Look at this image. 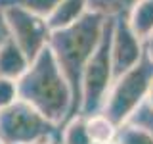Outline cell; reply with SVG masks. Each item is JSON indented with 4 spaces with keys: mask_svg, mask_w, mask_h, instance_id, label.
I'll return each mask as SVG.
<instances>
[{
    "mask_svg": "<svg viewBox=\"0 0 153 144\" xmlns=\"http://www.w3.org/2000/svg\"><path fill=\"white\" fill-rule=\"evenodd\" d=\"M16 100H19V96H17V81L0 77V110L12 106Z\"/></svg>",
    "mask_w": 153,
    "mask_h": 144,
    "instance_id": "obj_17",
    "label": "cell"
},
{
    "mask_svg": "<svg viewBox=\"0 0 153 144\" xmlns=\"http://www.w3.org/2000/svg\"><path fill=\"white\" fill-rule=\"evenodd\" d=\"M151 83H153V60L146 52L132 69H128L126 73L119 75L113 81L102 113L111 119L117 127L124 125L132 117V113L146 102Z\"/></svg>",
    "mask_w": 153,
    "mask_h": 144,
    "instance_id": "obj_3",
    "label": "cell"
},
{
    "mask_svg": "<svg viewBox=\"0 0 153 144\" xmlns=\"http://www.w3.org/2000/svg\"><path fill=\"white\" fill-rule=\"evenodd\" d=\"M59 144H92L88 133H86V117L84 115H75V117L67 119L61 125Z\"/></svg>",
    "mask_w": 153,
    "mask_h": 144,
    "instance_id": "obj_12",
    "label": "cell"
},
{
    "mask_svg": "<svg viewBox=\"0 0 153 144\" xmlns=\"http://www.w3.org/2000/svg\"><path fill=\"white\" fill-rule=\"evenodd\" d=\"M111 27L113 17L107 19L103 37L96 48L94 56L86 64L80 79V106L79 115H94L102 113L105 98L109 94L115 75H113V64H111Z\"/></svg>",
    "mask_w": 153,
    "mask_h": 144,
    "instance_id": "obj_5",
    "label": "cell"
},
{
    "mask_svg": "<svg viewBox=\"0 0 153 144\" xmlns=\"http://www.w3.org/2000/svg\"><path fill=\"white\" fill-rule=\"evenodd\" d=\"M88 10V0H59L52 14L46 17V23L50 31H59L76 23Z\"/></svg>",
    "mask_w": 153,
    "mask_h": 144,
    "instance_id": "obj_8",
    "label": "cell"
},
{
    "mask_svg": "<svg viewBox=\"0 0 153 144\" xmlns=\"http://www.w3.org/2000/svg\"><path fill=\"white\" fill-rule=\"evenodd\" d=\"M61 125L52 123L23 100L0 110V140L4 144H59Z\"/></svg>",
    "mask_w": 153,
    "mask_h": 144,
    "instance_id": "obj_4",
    "label": "cell"
},
{
    "mask_svg": "<svg viewBox=\"0 0 153 144\" xmlns=\"http://www.w3.org/2000/svg\"><path fill=\"white\" fill-rule=\"evenodd\" d=\"M126 21L134 35L146 42L153 35V0H138L126 14Z\"/></svg>",
    "mask_w": 153,
    "mask_h": 144,
    "instance_id": "obj_10",
    "label": "cell"
},
{
    "mask_svg": "<svg viewBox=\"0 0 153 144\" xmlns=\"http://www.w3.org/2000/svg\"><path fill=\"white\" fill-rule=\"evenodd\" d=\"M117 144H153V134L136 127L132 123H124L117 131Z\"/></svg>",
    "mask_w": 153,
    "mask_h": 144,
    "instance_id": "obj_15",
    "label": "cell"
},
{
    "mask_svg": "<svg viewBox=\"0 0 153 144\" xmlns=\"http://www.w3.org/2000/svg\"><path fill=\"white\" fill-rule=\"evenodd\" d=\"M8 38H10V33H8V25H6V17H4V10L0 8V46H2Z\"/></svg>",
    "mask_w": 153,
    "mask_h": 144,
    "instance_id": "obj_18",
    "label": "cell"
},
{
    "mask_svg": "<svg viewBox=\"0 0 153 144\" xmlns=\"http://www.w3.org/2000/svg\"><path fill=\"white\" fill-rule=\"evenodd\" d=\"M146 102L149 104V106H153V83H151V86H149V92H147V98H146Z\"/></svg>",
    "mask_w": 153,
    "mask_h": 144,
    "instance_id": "obj_20",
    "label": "cell"
},
{
    "mask_svg": "<svg viewBox=\"0 0 153 144\" xmlns=\"http://www.w3.org/2000/svg\"><path fill=\"white\" fill-rule=\"evenodd\" d=\"M119 127L103 113H94L86 117V133L92 144H107L117 138Z\"/></svg>",
    "mask_w": 153,
    "mask_h": 144,
    "instance_id": "obj_11",
    "label": "cell"
},
{
    "mask_svg": "<svg viewBox=\"0 0 153 144\" xmlns=\"http://www.w3.org/2000/svg\"><path fill=\"white\" fill-rule=\"evenodd\" d=\"M136 2L138 0H88V6L94 12L103 14L105 17H119L126 16Z\"/></svg>",
    "mask_w": 153,
    "mask_h": 144,
    "instance_id": "obj_13",
    "label": "cell"
},
{
    "mask_svg": "<svg viewBox=\"0 0 153 144\" xmlns=\"http://www.w3.org/2000/svg\"><path fill=\"white\" fill-rule=\"evenodd\" d=\"M107 19L103 14H98L94 10H88L82 17L73 25L52 31L48 48L52 50L61 73L65 75L67 83L73 90L75 102V115H79L80 106V79L82 71L90 58L94 56L96 48L103 37Z\"/></svg>",
    "mask_w": 153,
    "mask_h": 144,
    "instance_id": "obj_2",
    "label": "cell"
},
{
    "mask_svg": "<svg viewBox=\"0 0 153 144\" xmlns=\"http://www.w3.org/2000/svg\"><path fill=\"white\" fill-rule=\"evenodd\" d=\"M107 144H117V142H115V140H113V142H107Z\"/></svg>",
    "mask_w": 153,
    "mask_h": 144,
    "instance_id": "obj_21",
    "label": "cell"
},
{
    "mask_svg": "<svg viewBox=\"0 0 153 144\" xmlns=\"http://www.w3.org/2000/svg\"><path fill=\"white\" fill-rule=\"evenodd\" d=\"M143 46H146V52H147V56H149L151 60H153V35H151L149 38H147L146 42H143Z\"/></svg>",
    "mask_w": 153,
    "mask_h": 144,
    "instance_id": "obj_19",
    "label": "cell"
},
{
    "mask_svg": "<svg viewBox=\"0 0 153 144\" xmlns=\"http://www.w3.org/2000/svg\"><path fill=\"white\" fill-rule=\"evenodd\" d=\"M126 123H132L136 127L147 131L149 134H153V106H149L147 102H143L136 112L132 113V117L128 119Z\"/></svg>",
    "mask_w": 153,
    "mask_h": 144,
    "instance_id": "obj_16",
    "label": "cell"
},
{
    "mask_svg": "<svg viewBox=\"0 0 153 144\" xmlns=\"http://www.w3.org/2000/svg\"><path fill=\"white\" fill-rule=\"evenodd\" d=\"M0 144H4V142H2V140H0Z\"/></svg>",
    "mask_w": 153,
    "mask_h": 144,
    "instance_id": "obj_22",
    "label": "cell"
},
{
    "mask_svg": "<svg viewBox=\"0 0 153 144\" xmlns=\"http://www.w3.org/2000/svg\"><path fill=\"white\" fill-rule=\"evenodd\" d=\"M59 0H0V6H17L21 10L35 14L38 17H48Z\"/></svg>",
    "mask_w": 153,
    "mask_h": 144,
    "instance_id": "obj_14",
    "label": "cell"
},
{
    "mask_svg": "<svg viewBox=\"0 0 153 144\" xmlns=\"http://www.w3.org/2000/svg\"><path fill=\"white\" fill-rule=\"evenodd\" d=\"M146 54L143 42L132 33L130 25L126 21V16L113 17L111 27V64H113V75L117 79L119 75L132 69L142 56Z\"/></svg>",
    "mask_w": 153,
    "mask_h": 144,
    "instance_id": "obj_7",
    "label": "cell"
},
{
    "mask_svg": "<svg viewBox=\"0 0 153 144\" xmlns=\"http://www.w3.org/2000/svg\"><path fill=\"white\" fill-rule=\"evenodd\" d=\"M0 8L4 10L10 38L29 58V62H33L44 48H48V42H50L52 31L48 27L46 19L17 6H0Z\"/></svg>",
    "mask_w": 153,
    "mask_h": 144,
    "instance_id": "obj_6",
    "label": "cell"
},
{
    "mask_svg": "<svg viewBox=\"0 0 153 144\" xmlns=\"http://www.w3.org/2000/svg\"><path fill=\"white\" fill-rule=\"evenodd\" d=\"M29 58L19 50V46L12 38H8L2 46H0V77L17 81L19 77L27 71L29 67Z\"/></svg>",
    "mask_w": 153,
    "mask_h": 144,
    "instance_id": "obj_9",
    "label": "cell"
},
{
    "mask_svg": "<svg viewBox=\"0 0 153 144\" xmlns=\"http://www.w3.org/2000/svg\"><path fill=\"white\" fill-rule=\"evenodd\" d=\"M17 96L56 125L75 117L73 90L50 48H44L17 79Z\"/></svg>",
    "mask_w": 153,
    "mask_h": 144,
    "instance_id": "obj_1",
    "label": "cell"
}]
</instances>
